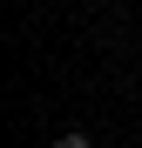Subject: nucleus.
I'll use <instances>...</instances> for the list:
<instances>
[{
    "mask_svg": "<svg viewBox=\"0 0 142 148\" xmlns=\"http://www.w3.org/2000/svg\"><path fill=\"white\" fill-rule=\"evenodd\" d=\"M54 148H95V141H88V135H81V128H68V135H61V141H54Z\"/></svg>",
    "mask_w": 142,
    "mask_h": 148,
    "instance_id": "nucleus-1",
    "label": "nucleus"
}]
</instances>
